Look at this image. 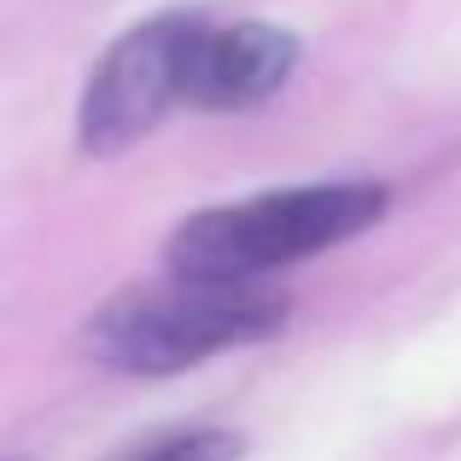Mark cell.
Returning a JSON list of instances; mask_svg holds the SVG:
<instances>
[{
  "mask_svg": "<svg viewBox=\"0 0 461 461\" xmlns=\"http://www.w3.org/2000/svg\"><path fill=\"white\" fill-rule=\"evenodd\" d=\"M293 315V298L263 281H199L169 275L158 286H129L88 315L94 362L135 380L187 374L222 350L275 339Z\"/></svg>",
  "mask_w": 461,
  "mask_h": 461,
  "instance_id": "6da1fadb",
  "label": "cell"
},
{
  "mask_svg": "<svg viewBox=\"0 0 461 461\" xmlns=\"http://www.w3.org/2000/svg\"><path fill=\"white\" fill-rule=\"evenodd\" d=\"M385 204L392 193L380 181H315V187L258 193V199L187 216L169 234L164 263L169 275H199V281H263L368 234Z\"/></svg>",
  "mask_w": 461,
  "mask_h": 461,
  "instance_id": "7a4b0ae2",
  "label": "cell"
},
{
  "mask_svg": "<svg viewBox=\"0 0 461 461\" xmlns=\"http://www.w3.org/2000/svg\"><path fill=\"white\" fill-rule=\"evenodd\" d=\"M199 30H204V12H158V18L135 23L129 35H117L105 47V59L94 65L88 88H82V112H77L82 152L117 158L135 140H147L176 112Z\"/></svg>",
  "mask_w": 461,
  "mask_h": 461,
  "instance_id": "3957f363",
  "label": "cell"
},
{
  "mask_svg": "<svg viewBox=\"0 0 461 461\" xmlns=\"http://www.w3.org/2000/svg\"><path fill=\"white\" fill-rule=\"evenodd\" d=\"M293 70H298V41L286 30L204 18L199 41L187 53L181 105H199V112H251V105L275 100Z\"/></svg>",
  "mask_w": 461,
  "mask_h": 461,
  "instance_id": "277c9868",
  "label": "cell"
},
{
  "mask_svg": "<svg viewBox=\"0 0 461 461\" xmlns=\"http://www.w3.org/2000/svg\"><path fill=\"white\" fill-rule=\"evenodd\" d=\"M246 456V444H240V432H222V427H199V432H176V438L152 444V450H140L135 461H240Z\"/></svg>",
  "mask_w": 461,
  "mask_h": 461,
  "instance_id": "5b68a950",
  "label": "cell"
}]
</instances>
